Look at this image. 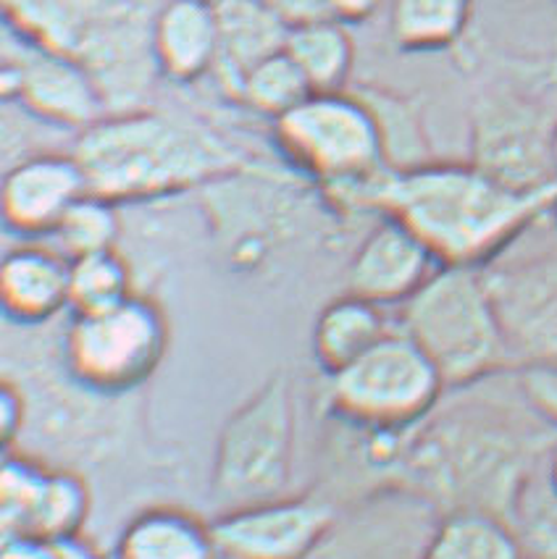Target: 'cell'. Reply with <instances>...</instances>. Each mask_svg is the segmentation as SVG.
I'll list each match as a JSON object with an SVG mask.
<instances>
[{
    "mask_svg": "<svg viewBox=\"0 0 557 559\" xmlns=\"http://www.w3.org/2000/svg\"><path fill=\"white\" fill-rule=\"evenodd\" d=\"M205 3H213V5H216V3H218V0H205Z\"/></svg>",
    "mask_w": 557,
    "mask_h": 559,
    "instance_id": "d590c367",
    "label": "cell"
},
{
    "mask_svg": "<svg viewBox=\"0 0 557 559\" xmlns=\"http://www.w3.org/2000/svg\"><path fill=\"white\" fill-rule=\"evenodd\" d=\"M439 269L442 263L411 226L381 213L349 260L347 287L381 308H403Z\"/></svg>",
    "mask_w": 557,
    "mask_h": 559,
    "instance_id": "9a60e30c",
    "label": "cell"
},
{
    "mask_svg": "<svg viewBox=\"0 0 557 559\" xmlns=\"http://www.w3.org/2000/svg\"><path fill=\"white\" fill-rule=\"evenodd\" d=\"M155 67L168 80L192 82L216 67L218 14L205 0H168L153 27Z\"/></svg>",
    "mask_w": 557,
    "mask_h": 559,
    "instance_id": "d6986e66",
    "label": "cell"
},
{
    "mask_svg": "<svg viewBox=\"0 0 557 559\" xmlns=\"http://www.w3.org/2000/svg\"><path fill=\"white\" fill-rule=\"evenodd\" d=\"M263 3L274 9L282 19H287L289 24H303L329 16L323 0H263Z\"/></svg>",
    "mask_w": 557,
    "mask_h": 559,
    "instance_id": "f546056e",
    "label": "cell"
},
{
    "mask_svg": "<svg viewBox=\"0 0 557 559\" xmlns=\"http://www.w3.org/2000/svg\"><path fill=\"white\" fill-rule=\"evenodd\" d=\"M3 95L22 100L43 121L80 132L106 119L111 110L95 76L82 63L48 48L3 69Z\"/></svg>",
    "mask_w": 557,
    "mask_h": 559,
    "instance_id": "5bb4252c",
    "label": "cell"
},
{
    "mask_svg": "<svg viewBox=\"0 0 557 559\" xmlns=\"http://www.w3.org/2000/svg\"><path fill=\"white\" fill-rule=\"evenodd\" d=\"M93 194L129 203L226 177L237 155L195 123L158 110H121L80 132L74 145Z\"/></svg>",
    "mask_w": 557,
    "mask_h": 559,
    "instance_id": "3957f363",
    "label": "cell"
},
{
    "mask_svg": "<svg viewBox=\"0 0 557 559\" xmlns=\"http://www.w3.org/2000/svg\"><path fill=\"white\" fill-rule=\"evenodd\" d=\"M218 58L216 74L232 95L239 97L245 76L265 58L282 53L293 24L263 0H218Z\"/></svg>",
    "mask_w": 557,
    "mask_h": 559,
    "instance_id": "ac0fdd59",
    "label": "cell"
},
{
    "mask_svg": "<svg viewBox=\"0 0 557 559\" xmlns=\"http://www.w3.org/2000/svg\"><path fill=\"white\" fill-rule=\"evenodd\" d=\"M474 164L518 190L557 185L553 123L547 127L534 108L491 103L478 110Z\"/></svg>",
    "mask_w": 557,
    "mask_h": 559,
    "instance_id": "4fadbf2b",
    "label": "cell"
},
{
    "mask_svg": "<svg viewBox=\"0 0 557 559\" xmlns=\"http://www.w3.org/2000/svg\"><path fill=\"white\" fill-rule=\"evenodd\" d=\"M90 515V489L80 473L5 452L0 471V525L3 538L80 536Z\"/></svg>",
    "mask_w": 557,
    "mask_h": 559,
    "instance_id": "30bf717a",
    "label": "cell"
},
{
    "mask_svg": "<svg viewBox=\"0 0 557 559\" xmlns=\"http://www.w3.org/2000/svg\"><path fill=\"white\" fill-rule=\"evenodd\" d=\"M334 525L319 497H274L226 510L211 523L224 559H306Z\"/></svg>",
    "mask_w": 557,
    "mask_h": 559,
    "instance_id": "7c38bea8",
    "label": "cell"
},
{
    "mask_svg": "<svg viewBox=\"0 0 557 559\" xmlns=\"http://www.w3.org/2000/svg\"><path fill=\"white\" fill-rule=\"evenodd\" d=\"M400 329L431 357L447 389H471L515 370L484 269L442 265L400 308Z\"/></svg>",
    "mask_w": 557,
    "mask_h": 559,
    "instance_id": "5b68a950",
    "label": "cell"
},
{
    "mask_svg": "<svg viewBox=\"0 0 557 559\" xmlns=\"http://www.w3.org/2000/svg\"><path fill=\"white\" fill-rule=\"evenodd\" d=\"M168 0H5L22 37L74 58L106 95L108 108L132 106L155 67L153 27Z\"/></svg>",
    "mask_w": 557,
    "mask_h": 559,
    "instance_id": "277c9868",
    "label": "cell"
},
{
    "mask_svg": "<svg viewBox=\"0 0 557 559\" xmlns=\"http://www.w3.org/2000/svg\"><path fill=\"white\" fill-rule=\"evenodd\" d=\"M132 273L127 260L114 250L71 260L69 310L71 316L98 313L132 297Z\"/></svg>",
    "mask_w": 557,
    "mask_h": 559,
    "instance_id": "d4e9b609",
    "label": "cell"
},
{
    "mask_svg": "<svg viewBox=\"0 0 557 559\" xmlns=\"http://www.w3.org/2000/svg\"><path fill=\"white\" fill-rule=\"evenodd\" d=\"M54 237L58 239V250L69 260L93 255V252L114 250L119 239V216H116V203L100 198V194L87 192L84 198L67 213Z\"/></svg>",
    "mask_w": 557,
    "mask_h": 559,
    "instance_id": "4316f807",
    "label": "cell"
},
{
    "mask_svg": "<svg viewBox=\"0 0 557 559\" xmlns=\"http://www.w3.org/2000/svg\"><path fill=\"white\" fill-rule=\"evenodd\" d=\"M114 559H224L213 528L181 507H151L121 533Z\"/></svg>",
    "mask_w": 557,
    "mask_h": 559,
    "instance_id": "ffe728a7",
    "label": "cell"
},
{
    "mask_svg": "<svg viewBox=\"0 0 557 559\" xmlns=\"http://www.w3.org/2000/svg\"><path fill=\"white\" fill-rule=\"evenodd\" d=\"M471 0H392V37L405 50L447 48L463 35Z\"/></svg>",
    "mask_w": 557,
    "mask_h": 559,
    "instance_id": "cb8c5ba5",
    "label": "cell"
},
{
    "mask_svg": "<svg viewBox=\"0 0 557 559\" xmlns=\"http://www.w3.org/2000/svg\"><path fill=\"white\" fill-rule=\"evenodd\" d=\"M418 559H526L508 518L484 510L442 512Z\"/></svg>",
    "mask_w": 557,
    "mask_h": 559,
    "instance_id": "7402d4cb",
    "label": "cell"
},
{
    "mask_svg": "<svg viewBox=\"0 0 557 559\" xmlns=\"http://www.w3.org/2000/svg\"><path fill=\"white\" fill-rule=\"evenodd\" d=\"M276 140L297 168L340 194L342 203L394 168L379 114L342 90L313 93L276 119Z\"/></svg>",
    "mask_w": 557,
    "mask_h": 559,
    "instance_id": "52a82bcc",
    "label": "cell"
},
{
    "mask_svg": "<svg viewBox=\"0 0 557 559\" xmlns=\"http://www.w3.org/2000/svg\"><path fill=\"white\" fill-rule=\"evenodd\" d=\"M310 95H313V87H310L306 74L284 50L258 63L239 87V100L248 103L258 114L271 116V119H282L284 114L308 100Z\"/></svg>",
    "mask_w": 557,
    "mask_h": 559,
    "instance_id": "484cf974",
    "label": "cell"
},
{
    "mask_svg": "<svg viewBox=\"0 0 557 559\" xmlns=\"http://www.w3.org/2000/svg\"><path fill=\"white\" fill-rule=\"evenodd\" d=\"M293 379L274 373L226 418L213 452L211 491L222 512L284 497L295 467Z\"/></svg>",
    "mask_w": 557,
    "mask_h": 559,
    "instance_id": "8992f818",
    "label": "cell"
},
{
    "mask_svg": "<svg viewBox=\"0 0 557 559\" xmlns=\"http://www.w3.org/2000/svg\"><path fill=\"white\" fill-rule=\"evenodd\" d=\"M555 441L557 428L534 407L523 415L491 402H460L400 433L392 467L405 489L442 512L484 510L510 520L523 484Z\"/></svg>",
    "mask_w": 557,
    "mask_h": 559,
    "instance_id": "6da1fadb",
    "label": "cell"
},
{
    "mask_svg": "<svg viewBox=\"0 0 557 559\" xmlns=\"http://www.w3.org/2000/svg\"><path fill=\"white\" fill-rule=\"evenodd\" d=\"M553 158H555V166H557V121L553 123Z\"/></svg>",
    "mask_w": 557,
    "mask_h": 559,
    "instance_id": "836d02e7",
    "label": "cell"
},
{
    "mask_svg": "<svg viewBox=\"0 0 557 559\" xmlns=\"http://www.w3.org/2000/svg\"><path fill=\"white\" fill-rule=\"evenodd\" d=\"M3 559H58L56 542H40V538H3Z\"/></svg>",
    "mask_w": 557,
    "mask_h": 559,
    "instance_id": "4dcf8cb0",
    "label": "cell"
},
{
    "mask_svg": "<svg viewBox=\"0 0 557 559\" xmlns=\"http://www.w3.org/2000/svg\"><path fill=\"white\" fill-rule=\"evenodd\" d=\"M392 331L387 308L347 292L321 310L313 326V355L323 373L334 376L368 349H374Z\"/></svg>",
    "mask_w": 557,
    "mask_h": 559,
    "instance_id": "44dd1931",
    "label": "cell"
},
{
    "mask_svg": "<svg viewBox=\"0 0 557 559\" xmlns=\"http://www.w3.org/2000/svg\"><path fill=\"white\" fill-rule=\"evenodd\" d=\"M544 478H547V484L553 486V491L557 493V441L553 450H549L547 460H544Z\"/></svg>",
    "mask_w": 557,
    "mask_h": 559,
    "instance_id": "d6a6232c",
    "label": "cell"
},
{
    "mask_svg": "<svg viewBox=\"0 0 557 559\" xmlns=\"http://www.w3.org/2000/svg\"><path fill=\"white\" fill-rule=\"evenodd\" d=\"M171 331L161 305L132 295L98 313L71 316L63 360L82 389L119 396L140 389L158 370Z\"/></svg>",
    "mask_w": 557,
    "mask_h": 559,
    "instance_id": "9c48e42d",
    "label": "cell"
},
{
    "mask_svg": "<svg viewBox=\"0 0 557 559\" xmlns=\"http://www.w3.org/2000/svg\"><path fill=\"white\" fill-rule=\"evenodd\" d=\"M87 192V177L74 153L32 155L5 174V226L24 237H54L67 213Z\"/></svg>",
    "mask_w": 557,
    "mask_h": 559,
    "instance_id": "2e32d148",
    "label": "cell"
},
{
    "mask_svg": "<svg viewBox=\"0 0 557 559\" xmlns=\"http://www.w3.org/2000/svg\"><path fill=\"white\" fill-rule=\"evenodd\" d=\"M327 14L336 22H363L377 11L379 0H323Z\"/></svg>",
    "mask_w": 557,
    "mask_h": 559,
    "instance_id": "1f68e13d",
    "label": "cell"
},
{
    "mask_svg": "<svg viewBox=\"0 0 557 559\" xmlns=\"http://www.w3.org/2000/svg\"><path fill=\"white\" fill-rule=\"evenodd\" d=\"M284 53L300 67L313 93H340L353 69V43L332 16L293 24Z\"/></svg>",
    "mask_w": 557,
    "mask_h": 559,
    "instance_id": "603a6c76",
    "label": "cell"
},
{
    "mask_svg": "<svg viewBox=\"0 0 557 559\" xmlns=\"http://www.w3.org/2000/svg\"><path fill=\"white\" fill-rule=\"evenodd\" d=\"M557 185L518 190L471 164L387 168L345 203L400 218L429 245L442 265L487 269L544 213Z\"/></svg>",
    "mask_w": 557,
    "mask_h": 559,
    "instance_id": "7a4b0ae2",
    "label": "cell"
},
{
    "mask_svg": "<svg viewBox=\"0 0 557 559\" xmlns=\"http://www.w3.org/2000/svg\"><path fill=\"white\" fill-rule=\"evenodd\" d=\"M27 420V394L14 379H3L0 383V441H3L5 452H14V447L22 441Z\"/></svg>",
    "mask_w": 557,
    "mask_h": 559,
    "instance_id": "f1b7e54d",
    "label": "cell"
},
{
    "mask_svg": "<svg viewBox=\"0 0 557 559\" xmlns=\"http://www.w3.org/2000/svg\"><path fill=\"white\" fill-rule=\"evenodd\" d=\"M71 260L61 250L24 245L3 258L0 297L11 321L37 326L69 310Z\"/></svg>",
    "mask_w": 557,
    "mask_h": 559,
    "instance_id": "e0dca14e",
    "label": "cell"
},
{
    "mask_svg": "<svg viewBox=\"0 0 557 559\" xmlns=\"http://www.w3.org/2000/svg\"><path fill=\"white\" fill-rule=\"evenodd\" d=\"M518 392L547 424L557 428V370L518 368Z\"/></svg>",
    "mask_w": 557,
    "mask_h": 559,
    "instance_id": "83f0119b",
    "label": "cell"
},
{
    "mask_svg": "<svg viewBox=\"0 0 557 559\" xmlns=\"http://www.w3.org/2000/svg\"><path fill=\"white\" fill-rule=\"evenodd\" d=\"M518 368L557 370V252L484 269Z\"/></svg>",
    "mask_w": 557,
    "mask_h": 559,
    "instance_id": "8fae6325",
    "label": "cell"
},
{
    "mask_svg": "<svg viewBox=\"0 0 557 559\" xmlns=\"http://www.w3.org/2000/svg\"><path fill=\"white\" fill-rule=\"evenodd\" d=\"M549 213H555V221H557V200H555V205H553V211H549Z\"/></svg>",
    "mask_w": 557,
    "mask_h": 559,
    "instance_id": "e575fe53",
    "label": "cell"
},
{
    "mask_svg": "<svg viewBox=\"0 0 557 559\" xmlns=\"http://www.w3.org/2000/svg\"><path fill=\"white\" fill-rule=\"evenodd\" d=\"M445 392L439 368L400 326L353 366L329 376L336 415L368 431H411L439 407Z\"/></svg>",
    "mask_w": 557,
    "mask_h": 559,
    "instance_id": "ba28073f",
    "label": "cell"
}]
</instances>
